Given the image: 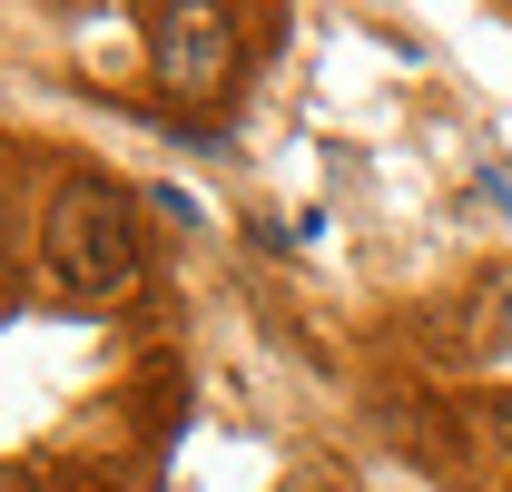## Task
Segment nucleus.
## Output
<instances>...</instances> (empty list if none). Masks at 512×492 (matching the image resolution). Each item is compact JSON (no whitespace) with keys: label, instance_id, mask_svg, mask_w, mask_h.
Wrapping results in <instances>:
<instances>
[{"label":"nucleus","instance_id":"obj_1","mask_svg":"<svg viewBox=\"0 0 512 492\" xmlns=\"http://www.w3.org/2000/svg\"><path fill=\"white\" fill-rule=\"evenodd\" d=\"M138 256H148V237H138V197H128V187L69 178L60 197H50L40 266H50V286H60V296L109 306V296H128V286H138Z\"/></svg>","mask_w":512,"mask_h":492},{"label":"nucleus","instance_id":"obj_2","mask_svg":"<svg viewBox=\"0 0 512 492\" xmlns=\"http://www.w3.org/2000/svg\"><path fill=\"white\" fill-rule=\"evenodd\" d=\"M148 30V69L168 99H217L237 79V20L207 10V0H168V10H138Z\"/></svg>","mask_w":512,"mask_h":492},{"label":"nucleus","instance_id":"obj_3","mask_svg":"<svg viewBox=\"0 0 512 492\" xmlns=\"http://www.w3.org/2000/svg\"><path fill=\"white\" fill-rule=\"evenodd\" d=\"M0 492H60V483H50L40 463H0Z\"/></svg>","mask_w":512,"mask_h":492},{"label":"nucleus","instance_id":"obj_4","mask_svg":"<svg viewBox=\"0 0 512 492\" xmlns=\"http://www.w3.org/2000/svg\"><path fill=\"white\" fill-rule=\"evenodd\" d=\"M493 433H503V463H512V394H493Z\"/></svg>","mask_w":512,"mask_h":492},{"label":"nucleus","instance_id":"obj_5","mask_svg":"<svg viewBox=\"0 0 512 492\" xmlns=\"http://www.w3.org/2000/svg\"><path fill=\"white\" fill-rule=\"evenodd\" d=\"M493 325H503V345H512V296H503V315H493Z\"/></svg>","mask_w":512,"mask_h":492}]
</instances>
